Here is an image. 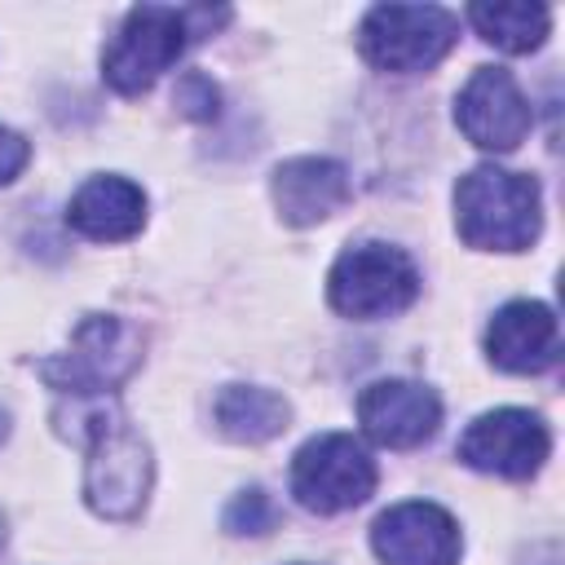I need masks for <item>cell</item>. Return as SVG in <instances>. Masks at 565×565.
<instances>
[{
    "mask_svg": "<svg viewBox=\"0 0 565 565\" xmlns=\"http://www.w3.org/2000/svg\"><path fill=\"white\" fill-rule=\"evenodd\" d=\"M57 428L88 446L84 463V499L106 521H132L141 516L154 481V459L146 437L128 424V415L106 397H75L71 406H57Z\"/></svg>",
    "mask_w": 565,
    "mask_h": 565,
    "instance_id": "cell-1",
    "label": "cell"
},
{
    "mask_svg": "<svg viewBox=\"0 0 565 565\" xmlns=\"http://www.w3.org/2000/svg\"><path fill=\"white\" fill-rule=\"evenodd\" d=\"M221 22H230V9H207V4H199V9L137 4V9H128L119 35L102 53V79L115 93L137 97L185 53L190 40L212 35Z\"/></svg>",
    "mask_w": 565,
    "mask_h": 565,
    "instance_id": "cell-2",
    "label": "cell"
},
{
    "mask_svg": "<svg viewBox=\"0 0 565 565\" xmlns=\"http://www.w3.org/2000/svg\"><path fill=\"white\" fill-rule=\"evenodd\" d=\"M455 225H459V238L481 252L530 247L543 225L539 181L525 172L494 168V163L463 172L455 185Z\"/></svg>",
    "mask_w": 565,
    "mask_h": 565,
    "instance_id": "cell-3",
    "label": "cell"
},
{
    "mask_svg": "<svg viewBox=\"0 0 565 565\" xmlns=\"http://www.w3.org/2000/svg\"><path fill=\"white\" fill-rule=\"evenodd\" d=\"M137 366H141V331L115 313H88L75 327L71 349L40 362V375L57 393L102 397V393L119 388Z\"/></svg>",
    "mask_w": 565,
    "mask_h": 565,
    "instance_id": "cell-4",
    "label": "cell"
},
{
    "mask_svg": "<svg viewBox=\"0 0 565 565\" xmlns=\"http://www.w3.org/2000/svg\"><path fill=\"white\" fill-rule=\"evenodd\" d=\"M459 40V18L437 4H375L358 26V49L371 66L415 75L437 66Z\"/></svg>",
    "mask_w": 565,
    "mask_h": 565,
    "instance_id": "cell-5",
    "label": "cell"
},
{
    "mask_svg": "<svg viewBox=\"0 0 565 565\" xmlns=\"http://www.w3.org/2000/svg\"><path fill=\"white\" fill-rule=\"evenodd\" d=\"M327 296L344 318H388L419 296V269L393 243H358L331 265Z\"/></svg>",
    "mask_w": 565,
    "mask_h": 565,
    "instance_id": "cell-6",
    "label": "cell"
},
{
    "mask_svg": "<svg viewBox=\"0 0 565 565\" xmlns=\"http://www.w3.org/2000/svg\"><path fill=\"white\" fill-rule=\"evenodd\" d=\"M375 490V459L353 433H318L291 459V494L300 508L331 516L366 503Z\"/></svg>",
    "mask_w": 565,
    "mask_h": 565,
    "instance_id": "cell-7",
    "label": "cell"
},
{
    "mask_svg": "<svg viewBox=\"0 0 565 565\" xmlns=\"http://www.w3.org/2000/svg\"><path fill=\"white\" fill-rule=\"evenodd\" d=\"M552 450V433L534 411L521 406H503V411H486L481 419L468 424V433L459 437V459L477 472L490 477H508V481H525L543 468Z\"/></svg>",
    "mask_w": 565,
    "mask_h": 565,
    "instance_id": "cell-8",
    "label": "cell"
},
{
    "mask_svg": "<svg viewBox=\"0 0 565 565\" xmlns=\"http://www.w3.org/2000/svg\"><path fill=\"white\" fill-rule=\"evenodd\" d=\"M455 124L463 128V137L472 146L508 154L525 141V132L534 124V110H530L525 93L516 88V79L503 66H477L468 75V84L459 88Z\"/></svg>",
    "mask_w": 565,
    "mask_h": 565,
    "instance_id": "cell-9",
    "label": "cell"
},
{
    "mask_svg": "<svg viewBox=\"0 0 565 565\" xmlns=\"http://www.w3.org/2000/svg\"><path fill=\"white\" fill-rule=\"evenodd\" d=\"M371 547L384 565H455L463 539L446 508L411 499L371 525Z\"/></svg>",
    "mask_w": 565,
    "mask_h": 565,
    "instance_id": "cell-10",
    "label": "cell"
},
{
    "mask_svg": "<svg viewBox=\"0 0 565 565\" xmlns=\"http://www.w3.org/2000/svg\"><path fill=\"white\" fill-rule=\"evenodd\" d=\"M358 419L371 441L411 450L424 446L441 424V402L428 384L415 380H375L358 397Z\"/></svg>",
    "mask_w": 565,
    "mask_h": 565,
    "instance_id": "cell-11",
    "label": "cell"
},
{
    "mask_svg": "<svg viewBox=\"0 0 565 565\" xmlns=\"http://www.w3.org/2000/svg\"><path fill=\"white\" fill-rule=\"evenodd\" d=\"M486 353L499 371L539 375L561 358V327L543 300H512L486 327Z\"/></svg>",
    "mask_w": 565,
    "mask_h": 565,
    "instance_id": "cell-12",
    "label": "cell"
},
{
    "mask_svg": "<svg viewBox=\"0 0 565 565\" xmlns=\"http://www.w3.org/2000/svg\"><path fill=\"white\" fill-rule=\"evenodd\" d=\"M274 207L287 225H318L349 203V172L335 159L300 154L274 168Z\"/></svg>",
    "mask_w": 565,
    "mask_h": 565,
    "instance_id": "cell-13",
    "label": "cell"
},
{
    "mask_svg": "<svg viewBox=\"0 0 565 565\" xmlns=\"http://www.w3.org/2000/svg\"><path fill=\"white\" fill-rule=\"evenodd\" d=\"M71 230L97 243H124L146 225V194L128 177H93L75 190L66 207Z\"/></svg>",
    "mask_w": 565,
    "mask_h": 565,
    "instance_id": "cell-14",
    "label": "cell"
},
{
    "mask_svg": "<svg viewBox=\"0 0 565 565\" xmlns=\"http://www.w3.org/2000/svg\"><path fill=\"white\" fill-rule=\"evenodd\" d=\"M216 428L230 437V441H243V446H256V441H269L287 428L291 419V406L287 397H278L274 388H256V384H225L216 393Z\"/></svg>",
    "mask_w": 565,
    "mask_h": 565,
    "instance_id": "cell-15",
    "label": "cell"
},
{
    "mask_svg": "<svg viewBox=\"0 0 565 565\" xmlns=\"http://www.w3.org/2000/svg\"><path fill=\"white\" fill-rule=\"evenodd\" d=\"M481 40H490L503 53H530L547 40L552 13L543 4H472L468 9Z\"/></svg>",
    "mask_w": 565,
    "mask_h": 565,
    "instance_id": "cell-16",
    "label": "cell"
},
{
    "mask_svg": "<svg viewBox=\"0 0 565 565\" xmlns=\"http://www.w3.org/2000/svg\"><path fill=\"white\" fill-rule=\"evenodd\" d=\"M221 521H225L230 534H265V530H274L278 508H274V499L260 486H247V490H238L230 499V508H225Z\"/></svg>",
    "mask_w": 565,
    "mask_h": 565,
    "instance_id": "cell-17",
    "label": "cell"
},
{
    "mask_svg": "<svg viewBox=\"0 0 565 565\" xmlns=\"http://www.w3.org/2000/svg\"><path fill=\"white\" fill-rule=\"evenodd\" d=\"M172 102H177V110H181V115H190V119H212V115H216L221 93H216V84H212L203 71H185V75L177 79Z\"/></svg>",
    "mask_w": 565,
    "mask_h": 565,
    "instance_id": "cell-18",
    "label": "cell"
},
{
    "mask_svg": "<svg viewBox=\"0 0 565 565\" xmlns=\"http://www.w3.org/2000/svg\"><path fill=\"white\" fill-rule=\"evenodd\" d=\"M26 159H31V146H26V137L0 124V185H9V181H13V177L26 168Z\"/></svg>",
    "mask_w": 565,
    "mask_h": 565,
    "instance_id": "cell-19",
    "label": "cell"
},
{
    "mask_svg": "<svg viewBox=\"0 0 565 565\" xmlns=\"http://www.w3.org/2000/svg\"><path fill=\"white\" fill-rule=\"evenodd\" d=\"M4 437H9V415L0 411V441H4Z\"/></svg>",
    "mask_w": 565,
    "mask_h": 565,
    "instance_id": "cell-20",
    "label": "cell"
}]
</instances>
